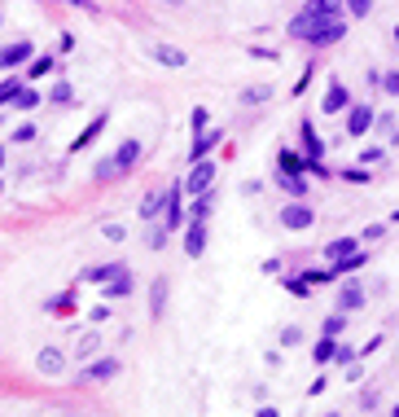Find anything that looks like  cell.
<instances>
[{
    "label": "cell",
    "mask_w": 399,
    "mask_h": 417,
    "mask_svg": "<svg viewBox=\"0 0 399 417\" xmlns=\"http://www.w3.org/2000/svg\"><path fill=\"white\" fill-rule=\"evenodd\" d=\"M290 36L312 44V48H329L346 36V18H307V13H298L290 22Z\"/></svg>",
    "instance_id": "cell-1"
},
{
    "label": "cell",
    "mask_w": 399,
    "mask_h": 417,
    "mask_svg": "<svg viewBox=\"0 0 399 417\" xmlns=\"http://www.w3.org/2000/svg\"><path fill=\"white\" fill-rule=\"evenodd\" d=\"M141 154H145V141H136V137H127V141H119V149H114L110 158H102L97 163V180H119V176H127L132 167L141 163Z\"/></svg>",
    "instance_id": "cell-2"
},
{
    "label": "cell",
    "mask_w": 399,
    "mask_h": 417,
    "mask_svg": "<svg viewBox=\"0 0 399 417\" xmlns=\"http://www.w3.org/2000/svg\"><path fill=\"white\" fill-rule=\"evenodd\" d=\"M276 220H281V228L303 233V228H312V224H316V211L303 203V198H294V203H286V207L276 211Z\"/></svg>",
    "instance_id": "cell-3"
},
{
    "label": "cell",
    "mask_w": 399,
    "mask_h": 417,
    "mask_svg": "<svg viewBox=\"0 0 399 417\" xmlns=\"http://www.w3.org/2000/svg\"><path fill=\"white\" fill-rule=\"evenodd\" d=\"M211 185H215V163H211V158H197L193 172H189V180H185V193L197 198V193H206Z\"/></svg>",
    "instance_id": "cell-4"
},
{
    "label": "cell",
    "mask_w": 399,
    "mask_h": 417,
    "mask_svg": "<svg viewBox=\"0 0 399 417\" xmlns=\"http://www.w3.org/2000/svg\"><path fill=\"white\" fill-rule=\"evenodd\" d=\"M180 224H185V207H180V185L162 193V228L167 233H180Z\"/></svg>",
    "instance_id": "cell-5"
},
{
    "label": "cell",
    "mask_w": 399,
    "mask_h": 417,
    "mask_svg": "<svg viewBox=\"0 0 399 417\" xmlns=\"http://www.w3.org/2000/svg\"><path fill=\"white\" fill-rule=\"evenodd\" d=\"M31 53H36V44H31V40H13V44H0V71H13V66L31 62Z\"/></svg>",
    "instance_id": "cell-6"
},
{
    "label": "cell",
    "mask_w": 399,
    "mask_h": 417,
    "mask_svg": "<svg viewBox=\"0 0 399 417\" xmlns=\"http://www.w3.org/2000/svg\"><path fill=\"white\" fill-rule=\"evenodd\" d=\"M346 106H351V93H346V83L334 75V79H329V88H325V102H321V110H325V114H342Z\"/></svg>",
    "instance_id": "cell-7"
},
{
    "label": "cell",
    "mask_w": 399,
    "mask_h": 417,
    "mask_svg": "<svg viewBox=\"0 0 399 417\" xmlns=\"http://www.w3.org/2000/svg\"><path fill=\"white\" fill-rule=\"evenodd\" d=\"M373 114H377V110H373V106H364V102H360V106H351V114H346V137L360 141L364 132L373 128Z\"/></svg>",
    "instance_id": "cell-8"
},
{
    "label": "cell",
    "mask_w": 399,
    "mask_h": 417,
    "mask_svg": "<svg viewBox=\"0 0 399 417\" xmlns=\"http://www.w3.org/2000/svg\"><path fill=\"white\" fill-rule=\"evenodd\" d=\"M202 250H206V220H193V224H185V255L202 259Z\"/></svg>",
    "instance_id": "cell-9"
},
{
    "label": "cell",
    "mask_w": 399,
    "mask_h": 417,
    "mask_svg": "<svg viewBox=\"0 0 399 417\" xmlns=\"http://www.w3.org/2000/svg\"><path fill=\"white\" fill-rule=\"evenodd\" d=\"M145 53L154 57V62H162V66H176V71L189 62V53H185V48H176V44H145Z\"/></svg>",
    "instance_id": "cell-10"
},
{
    "label": "cell",
    "mask_w": 399,
    "mask_h": 417,
    "mask_svg": "<svg viewBox=\"0 0 399 417\" xmlns=\"http://www.w3.org/2000/svg\"><path fill=\"white\" fill-rule=\"evenodd\" d=\"M36 364H40V374H44V378H57V374L66 369V352H62V347H40Z\"/></svg>",
    "instance_id": "cell-11"
},
{
    "label": "cell",
    "mask_w": 399,
    "mask_h": 417,
    "mask_svg": "<svg viewBox=\"0 0 399 417\" xmlns=\"http://www.w3.org/2000/svg\"><path fill=\"white\" fill-rule=\"evenodd\" d=\"M167 312V277H154V286H149V316H158Z\"/></svg>",
    "instance_id": "cell-12"
},
{
    "label": "cell",
    "mask_w": 399,
    "mask_h": 417,
    "mask_svg": "<svg viewBox=\"0 0 399 417\" xmlns=\"http://www.w3.org/2000/svg\"><path fill=\"white\" fill-rule=\"evenodd\" d=\"M364 308V290L356 286V281H346V286L338 290V312H360Z\"/></svg>",
    "instance_id": "cell-13"
},
{
    "label": "cell",
    "mask_w": 399,
    "mask_h": 417,
    "mask_svg": "<svg viewBox=\"0 0 399 417\" xmlns=\"http://www.w3.org/2000/svg\"><path fill=\"white\" fill-rule=\"evenodd\" d=\"M215 145H220V128H215V132H206V128H202V132L193 137V149H189V158H193V163H197V158H206Z\"/></svg>",
    "instance_id": "cell-14"
},
{
    "label": "cell",
    "mask_w": 399,
    "mask_h": 417,
    "mask_svg": "<svg viewBox=\"0 0 399 417\" xmlns=\"http://www.w3.org/2000/svg\"><path fill=\"white\" fill-rule=\"evenodd\" d=\"M307 18H342V0H307Z\"/></svg>",
    "instance_id": "cell-15"
},
{
    "label": "cell",
    "mask_w": 399,
    "mask_h": 417,
    "mask_svg": "<svg viewBox=\"0 0 399 417\" xmlns=\"http://www.w3.org/2000/svg\"><path fill=\"white\" fill-rule=\"evenodd\" d=\"M57 71V57L53 53H31V62H27V79H44V75H53Z\"/></svg>",
    "instance_id": "cell-16"
},
{
    "label": "cell",
    "mask_w": 399,
    "mask_h": 417,
    "mask_svg": "<svg viewBox=\"0 0 399 417\" xmlns=\"http://www.w3.org/2000/svg\"><path fill=\"white\" fill-rule=\"evenodd\" d=\"M106 123H110V114H97V119H92V123H88V128H84V132H79V137L71 141V149H88L97 137H102V128H106Z\"/></svg>",
    "instance_id": "cell-17"
},
{
    "label": "cell",
    "mask_w": 399,
    "mask_h": 417,
    "mask_svg": "<svg viewBox=\"0 0 399 417\" xmlns=\"http://www.w3.org/2000/svg\"><path fill=\"white\" fill-rule=\"evenodd\" d=\"M356 250H360V238H334V242L325 246V259L334 264V259H346V255H356Z\"/></svg>",
    "instance_id": "cell-18"
},
{
    "label": "cell",
    "mask_w": 399,
    "mask_h": 417,
    "mask_svg": "<svg viewBox=\"0 0 399 417\" xmlns=\"http://www.w3.org/2000/svg\"><path fill=\"white\" fill-rule=\"evenodd\" d=\"M303 154L307 158H325V141H321V132L312 128V119H303Z\"/></svg>",
    "instance_id": "cell-19"
},
{
    "label": "cell",
    "mask_w": 399,
    "mask_h": 417,
    "mask_svg": "<svg viewBox=\"0 0 399 417\" xmlns=\"http://www.w3.org/2000/svg\"><path fill=\"white\" fill-rule=\"evenodd\" d=\"M276 185L286 189L290 198H303V193H307V176H298V172H276Z\"/></svg>",
    "instance_id": "cell-20"
},
{
    "label": "cell",
    "mask_w": 399,
    "mask_h": 417,
    "mask_svg": "<svg viewBox=\"0 0 399 417\" xmlns=\"http://www.w3.org/2000/svg\"><path fill=\"white\" fill-rule=\"evenodd\" d=\"M114 374H119V360H114V356H102V360H92V364H88V374H84V378L106 382V378H114Z\"/></svg>",
    "instance_id": "cell-21"
},
{
    "label": "cell",
    "mask_w": 399,
    "mask_h": 417,
    "mask_svg": "<svg viewBox=\"0 0 399 417\" xmlns=\"http://www.w3.org/2000/svg\"><path fill=\"white\" fill-rule=\"evenodd\" d=\"M97 352H102V339H97V334H84V339L75 343V360H92Z\"/></svg>",
    "instance_id": "cell-22"
},
{
    "label": "cell",
    "mask_w": 399,
    "mask_h": 417,
    "mask_svg": "<svg viewBox=\"0 0 399 417\" xmlns=\"http://www.w3.org/2000/svg\"><path fill=\"white\" fill-rule=\"evenodd\" d=\"M334 352H338V339H329V334H325V339L312 347V360H316V364H329V360H334Z\"/></svg>",
    "instance_id": "cell-23"
},
{
    "label": "cell",
    "mask_w": 399,
    "mask_h": 417,
    "mask_svg": "<svg viewBox=\"0 0 399 417\" xmlns=\"http://www.w3.org/2000/svg\"><path fill=\"white\" fill-rule=\"evenodd\" d=\"M13 110H36V106H44V97L36 93V88H18V97L9 102Z\"/></svg>",
    "instance_id": "cell-24"
},
{
    "label": "cell",
    "mask_w": 399,
    "mask_h": 417,
    "mask_svg": "<svg viewBox=\"0 0 399 417\" xmlns=\"http://www.w3.org/2000/svg\"><path fill=\"white\" fill-rule=\"evenodd\" d=\"M136 215H141L145 224H149V220H158V215H162V193H149L145 203H141V211H136Z\"/></svg>",
    "instance_id": "cell-25"
},
{
    "label": "cell",
    "mask_w": 399,
    "mask_h": 417,
    "mask_svg": "<svg viewBox=\"0 0 399 417\" xmlns=\"http://www.w3.org/2000/svg\"><path fill=\"white\" fill-rule=\"evenodd\" d=\"M276 167H281V172H298V176H307V172H303V158H298L294 149H281V154H276Z\"/></svg>",
    "instance_id": "cell-26"
},
{
    "label": "cell",
    "mask_w": 399,
    "mask_h": 417,
    "mask_svg": "<svg viewBox=\"0 0 399 417\" xmlns=\"http://www.w3.org/2000/svg\"><path fill=\"white\" fill-rule=\"evenodd\" d=\"M211 211H215V193H197V203H193V220H211Z\"/></svg>",
    "instance_id": "cell-27"
},
{
    "label": "cell",
    "mask_w": 399,
    "mask_h": 417,
    "mask_svg": "<svg viewBox=\"0 0 399 417\" xmlns=\"http://www.w3.org/2000/svg\"><path fill=\"white\" fill-rule=\"evenodd\" d=\"M268 97H272L268 83H255V88H246V93H241V106H259V102H268Z\"/></svg>",
    "instance_id": "cell-28"
},
{
    "label": "cell",
    "mask_w": 399,
    "mask_h": 417,
    "mask_svg": "<svg viewBox=\"0 0 399 417\" xmlns=\"http://www.w3.org/2000/svg\"><path fill=\"white\" fill-rule=\"evenodd\" d=\"M281 286H286L294 299H307L312 294V286H307V281H303V273H298V277H286V281H281Z\"/></svg>",
    "instance_id": "cell-29"
},
{
    "label": "cell",
    "mask_w": 399,
    "mask_h": 417,
    "mask_svg": "<svg viewBox=\"0 0 399 417\" xmlns=\"http://www.w3.org/2000/svg\"><path fill=\"white\" fill-rule=\"evenodd\" d=\"M342 9L351 13V18H369V13H373V0H342Z\"/></svg>",
    "instance_id": "cell-30"
},
{
    "label": "cell",
    "mask_w": 399,
    "mask_h": 417,
    "mask_svg": "<svg viewBox=\"0 0 399 417\" xmlns=\"http://www.w3.org/2000/svg\"><path fill=\"white\" fill-rule=\"evenodd\" d=\"M338 176L346 180V185H369V180H373L369 172H364V167H342V172H338Z\"/></svg>",
    "instance_id": "cell-31"
},
{
    "label": "cell",
    "mask_w": 399,
    "mask_h": 417,
    "mask_svg": "<svg viewBox=\"0 0 399 417\" xmlns=\"http://www.w3.org/2000/svg\"><path fill=\"white\" fill-rule=\"evenodd\" d=\"M377 83L386 88V97H399V71H377Z\"/></svg>",
    "instance_id": "cell-32"
},
{
    "label": "cell",
    "mask_w": 399,
    "mask_h": 417,
    "mask_svg": "<svg viewBox=\"0 0 399 417\" xmlns=\"http://www.w3.org/2000/svg\"><path fill=\"white\" fill-rule=\"evenodd\" d=\"M373 128L386 137V132H395V110H382V114H373Z\"/></svg>",
    "instance_id": "cell-33"
},
{
    "label": "cell",
    "mask_w": 399,
    "mask_h": 417,
    "mask_svg": "<svg viewBox=\"0 0 399 417\" xmlns=\"http://www.w3.org/2000/svg\"><path fill=\"white\" fill-rule=\"evenodd\" d=\"M18 88H22V79H5V83H0V106H9L13 97H18Z\"/></svg>",
    "instance_id": "cell-34"
},
{
    "label": "cell",
    "mask_w": 399,
    "mask_h": 417,
    "mask_svg": "<svg viewBox=\"0 0 399 417\" xmlns=\"http://www.w3.org/2000/svg\"><path fill=\"white\" fill-rule=\"evenodd\" d=\"M71 97H75V93H71V83L62 79V83H53V97H48V102H53V106H66Z\"/></svg>",
    "instance_id": "cell-35"
},
{
    "label": "cell",
    "mask_w": 399,
    "mask_h": 417,
    "mask_svg": "<svg viewBox=\"0 0 399 417\" xmlns=\"http://www.w3.org/2000/svg\"><path fill=\"white\" fill-rule=\"evenodd\" d=\"M303 281H307V286H325V281H334V273H325V268H307V273H303Z\"/></svg>",
    "instance_id": "cell-36"
},
{
    "label": "cell",
    "mask_w": 399,
    "mask_h": 417,
    "mask_svg": "<svg viewBox=\"0 0 399 417\" xmlns=\"http://www.w3.org/2000/svg\"><path fill=\"white\" fill-rule=\"evenodd\" d=\"M342 329H346V312H342V316H329V321H325V334H329V339H338Z\"/></svg>",
    "instance_id": "cell-37"
},
{
    "label": "cell",
    "mask_w": 399,
    "mask_h": 417,
    "mask_svg": "<svg viewBox=\"0 0 399 417\" xmlns=\"http://www.w3.org/2000/svg\"><path fill=\"white\" fill-rule=\"evenodd\" d=\"M149 250H162V242H167V228H149Z\"/></svg>",
    "instance_id": "cell-38"
},
{
    "label": "cell",
    "mask_w": 399,
    "mask_h": 417,
    "mask_svg": "<svg viewBox=\"0 0 399 417\" xmlns=\"http://www.w3.org/2000/svg\"><path fill=\"white\" fill-rule=\"evenodd\" d=\"M281 343H286V347H298V343H303V329H298V325H290L286 334H281Z\"/></svg>",
    "instance_id": "cell-39"
},
{
    "label": "cell",
    "mask_w": 399,
    "mask_h": 417,
    "mask_svg": "<svg viewBox=\"0 0 399 417\" xmlns=\"http://www.w3.org/2000/svg\"><path fill=\"white\" fill-rule=\"evenodd\" d=\"M206 123H211V110H206V106H197V110H193V132H202Z\"/></svg>",
    "instance_id": "cell-40"
},
{
    "label": "cell",
    "mask_w": 399,
    "mask_h": 417,
    "mask_svg": "<svg viewBox=\"0 0 399 417\" xmlns=\"http://www.w3.org/2000/svg\"><path fill=\"white\" fill-rule=\"evenodd\" d=\"M382 158H386V154H382V145H369V149L360 154V163H364V167H369V163H382Z\"/></svg>",
    "instance_id": "cell-41"
},
{
    "label": "cell",
    "mask_w": 399,
    "mask_h": 417,
    "mask_svg": "<svg viewBox=\"0 0 399 417\" xmlns=\"http://www.w3.org/2000/svg\"><path fill=\"white\" fill-rule=\"evenodd\" d=\"M13 141H18V145H27V141H36V128H31V123H22L18 132H13Z\"/></svg>",
    "instance_id": "cell-42"
},
{
    "label": "cell",
    "mask_w": 399,
    "mask_h": 417,
    "mask_svg": "<svg viewBox=\"0 0 399 417\" xmlns=\"http://www.w3.org/2000/svg\"><path fill=\"white\" fill-rule=\"evenodd\" d=\"M377 238H386V224H369V228H364V242H377Z\"/></svg>",
    "instance_id": "cell-43"
},
{
    "label": "cell",
    "mask_w": 399,
    "mask_h": 417,
    "mask_svg": "<svg viewBox=\"0 0 399 417\" xmlns=\"http://www.w3.org/2000/svg\"><path fill=\"white\" fill-rule=\"evenodd\" d=\"M102 233H106V242H123V224H106Z\"/></svg>",
    "instance_id": "cell-44"
},
{
    "label": "cell",
    "mask_w": 399,
    "mask_h": 417,
    "mask_svg": "<svg viewBox=\"0 0 399 417\" xmlns=\"http://www.w3.org/2000/svg\"><path fill=\"white\" fill-rule=\"evenodd\" d=\"M88 321H97V325L110 321V308H106V303H102V308H92V312H88Z\"/></svg>",
    "instance_id": "cell-45"
},
{
    "label": "cell",
    "mask_w": 399,
    "mask_h": 417,
    "mask_svg": "<svg viewBox=\"0 0 399 417\" xmlns=\"http://www.w3.org/2000/svg\"><path fill=\"white\" fill-rule=\"evenodd\" d=\"M373 352H382V334H377V339H369V343H364V352H360V356H373Z\"/></svg>",
    "instance_id": "cell-46"
},
{
    "label": "cell",
    "mask_w": 399,
    "mask_h": 417,
    "mask_svg": "<svg viewBox=\"0 0 399 417\" xmlns=\"http://www.w3.org/2000/svg\"><path fill=\"white\" fill-rule=\"evenodd\" d=\"M66 5H79V9H92V0H66Z\"/></svg>",
    "instance_id": "cell-47"
},
{
    "label": "cell",
    "mask_w": 399,
    "mask_h": 417,
    "mask_svg": "<svg viewBox=\"0 0 399 417\" xmlns=\"http://www.w3.org/2000/svg\"><path fill=\"white\" fill-rule=\"evenodd\" d=\"M0 172H5V145H0Z\"/></svg>",
    "instance_id": "cell-48"
},
{
    "label": "cell",
    "mask_w": 399,
    "mask_h": 417,
    "mask_svg": "<svg viewBox=\"0 0 399 417\" xmlns=\"http://www.w3.org/2000/svg\"><path fill=\"white\" fill-rule=\"evenodd\" d=\"M391 141H395V145H399V128H395V132H391Z\"/></svg>",
    "instance_id": "cell-49"
},
{
    "label": "cell",
    "mask_w": 399,
    "mask_h": 417,
    "mask_svg": "<svg viewBox=\"0 0 399 417\" xmlns=\"http://www.w3.org/2000/svg\"><path fill=\"white\" fill-rule=\"evenodd\" d=\"M395 44H399V27H395Z\"/></svg>",
    "instance_id": "cell-50"
},
{
    "label": "cell",
    "mask_w": 399,
    "mask_h": 417,
    "mask_svg": "<svg viewBox=\"0 0 399 417\" xmlns=\"http://www.w3.org/2000/svg\"><path fill=\"white\" fill-rule=\"evenodd\" d=\"M395 224H399V211H395Z\"/></svg>",
    "instance_id": "cell-51"
},
{
    "label": "cell",
    "mask_w": 399,
    "mask_h": 417,
    "mask_svg": "<svg viewBox=\"0 0 399 417\" xmlns=\"http://www.w3.org/2000/svg\"><path fill=\"white\" fill-rule=\"evenodd\" d=\"M395 417H399V404H395Z\"/></svg>",
    "instance_id": "cell-52"
},
{
    "label": "cell",
    "mask_w": 399,
    "mask_h": 417,
    "mask_svg": "<svg viewBox=\"0 0 399 417\" xmlns=\"http://www.w3.org/2000/svg\"><path fill=\"white\" fill-rule=\"evenodd\" d=\"M0 185H5V180H0Z\"/></svg>",
    "instance_id": "cell-53"
}]
</instances>
